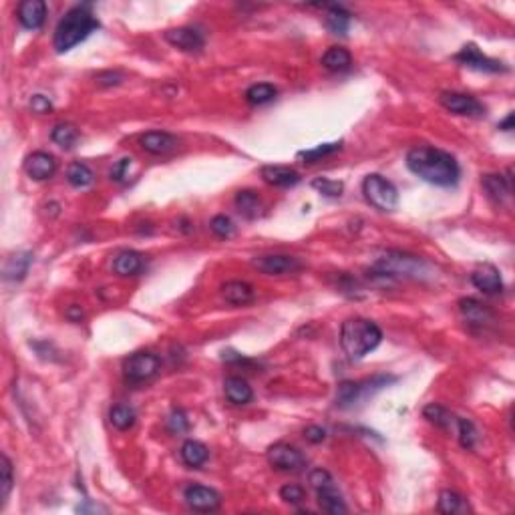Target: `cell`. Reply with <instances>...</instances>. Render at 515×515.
<instances>
[{
  "label": "cell",
  "instance_id": "6da1fadb",
  "mask_svg": "<svg viewBox=\"0 0 515 515\" xmlns=\"http://www.w3.org/2000/svg\"><path fill=\"white\" fill-rule=\"evenodd\" d=\"M407 168L427 183L439 188H451L459 181V163L457 159L433 146L413 147L407 153Z\"/></svg>",
  "mask_w": 515,
  "mask_h": 515
},
{
  "label": "cell",
  "instance_id": "7a4b0ae2",
  "mask_svg": "<svg viewBox=\"0 0 515 515\" xmlns=\"http://www.w3.org/2000/svg\"><path fill=\"white\" fill-rule=\"evenodd\" d=\"M382 330L369 318H348L340 328V347L350 360L364 359L381 345Z\"/></svg>",
  "mask_w": 515,
  "mask_h": 515
},
{
  "label": "cell",
  "instance_id": "3957f363",
  "mask_svg": "<svg viewBox=\"0 0 515 515\" xmlns=\"http://www.w3.org/2000/svg\"><path fill=\"white\" fill-rule=\"evenodd\" d=\"M101 24L95 19V14L91 12L89 4H81L75 6L58 21L55 31V45L56 53H67L73 46H77L81 41H85L91 33H95Z\"/></svg>",
  "mask_w": 515,
  "mask_h": 515
},
{
  "label": "cell",
  "instance_id": "277c9868",
  "mask_svg": "<svg viewBox=\"0 0 515 515\" xmlns=\"http://www.w3.org/2000/svg\"><path fill=\"white\" fill-rule=\"evenodd\" d=\"M372 270L387 278H423L429 274V264L423 258L403 252H389L372 264Z\"/></svg>",
  "mask_w": 515,
  "mask_h": 515
},
{
  "label": "cell",
  "instance_id": "5b68a950",
  "mask_svg": "<svg viewBox=\"0 0 515 515\" xmlns=\"http://www.w3.org/2000/svg\"><path fill=\"white\" fill-rule=\"evenodd\" d=\"M310 485L316 489L318 495V505L322 507V511L332 515L347 514V505L340 491L336 489L335 481H332V475L325 469H314L310 473Z\"/></svg>",
  "mask_w": 515,
  "mask_h": 515
},
{
  "label": "cell",
  "instance_id": "8992f818",
  "mask_svg": "<svg viewBox=\"0 0 515 515\" xmlns=\"http://www.w3.org/2000/svg\"><path fill=\"white\" fill-rule=\"evenodd\" d=\"M362 193L370 205L382 212H391L399 203V191L387 178L379 173H370L362 181Z\"/></svg>",
  "mask_w": 515,
  "mask_h": 515
},
{
  "label": "cell",
  "instance_id": "52a82bcc",
  "mask_svg": "<svg viewBox=\"0 0 515 515\" xmlns=\"http://www.w3.org/2000/svg\"><path fill=\"white\" fill-rule=\"evenodd\" d=\"M161 369V360L153 352H135L123 362V374L129 382H146Z\"/></svg>",
  "mask_w": 515,
  "mask_h": 515
},
{
  "label": "cell",
  "instance_id": "ba28073f",
  "mask_svg": "<svg viewBox=\"0 0 515 515\" xmlns=\"http://www.w3.org/2000/svg\"><path fill=\"white\" fill-rule=\"evenodd\" d=\"M392 381H394V377H374V379L364 382H340L338 391H336V404L338 407H350V404L357 403L362 394H369L370 391H379Z\"/></svg>",
  "mask_w": 515,
  "mask_h": 515
},
{
  "label": "cell",
  "instance_id": "9c48e42d",
  "mask_svg": "<svg viewBox=\"0 0 515 515\" xmlns=\"http://www.w3.org/2000/svg\"><path fill=\"white\" fill-rule=\"evenodd\" d=\"M268 461L272 467L280 471H300L306 467L302 451L286 443H276L268 449Z\"/></svg>",
  "mask_w": 515,
  "mask_h": 515
},
{
  "label": "cell",
  "instance_id": "30bf717a",
  "mask_svg": "<svg viewBox=\"0 0 515 515\" xmlns=\"http://www.w3.org/2000/svg\"><path fill=\"white\" fill-rule=\"evenodd\" d=\"M254 268L268 274V276H284V274H294L302 268V262L294 256H284V254H268V256H258L252 260Z\"/></svg>",
  "mask_w": 515,
  "mask_h": 515
},
{
  "label": "cell",
  "instance_id": "8fae6325",
  "mask_svg": "<svg viewBox=\"0 0 515 515\" xmlns=\"http://www.w3.org/2000/svg\"><path fill=\"white\" fill-rule=\"evenodd\" d=\"M455 61L461 63V65H465V67L481 71V73H505V71H507V67H505L504 63H499V61H495V58L485 56L475 45L463 46L461 53L455 55Z\"/></svg>",
  "mask_w": 515,
  "mask_h": 515
},
{
  "label": "cell",
  "instance_id": "7c38bea8",
  "mask_svg": "<svg viewBox=\"0 0 515 515\" xmlns=\"http://www.w3.org/2000/svg\"><path fill=\"white\" fill-rule=\"evenodd\" d=\"M441 105L447 111L455 113V115H467V117H481L485 113V107L477 101L475 97L465 95V93H455V91H447L439 97Z\"/></svg>",
  "mask_w": 515,
  "mask_h": 515
},
{
  "label": "cell",
  "instance_id": "4fadbf2b",
  "mask_svg": "<svg viewBox=\"0 0 515 515\" xmlns=\"http://www.w3.org/2000/svg\"><path fill=\"white\" fill-rule=\"evenodd\" d=\"M183 499L193 511H203V514L215 511L222 504L220 493L212 487H205V485H190L183 493Z\"/></svg>",
  "mask_w": 515,
  "mask_h": 515
},
{
  "label": "cell",
  "instance_id": "5bb4252c",
  "mask_svg": "<svg viewBox=\"0 0 515 515\" xmlns=\"http://www.w3.org/2000/svg\"><path fill=\"white\" fill-rule=\"evenodd\" d=\"M165 41L169 45L185 51V53H200L205 45V39L198 29L191 26H180V29H171L165 33Z\"/></svg>",
  "mask_w": 515,
  "mask_h": 515
},
{
  "label": "cell",
  "instance_id": "9a60e30c",
  "mask_svg": "<svg viewBox=\"0 0 515 515\" xmlns=\"http://www.w3.org/2000/svg\"><path fill=\"white\" fill-rule=\"evenodd\" d=\"M24 169H26L31 180L45 181L55 175L56 159L51 153H46V151H34L33 155L26 157Z\"/></svg>",
  "mask_w": 515,
  "mask_h": 515
},
{
  "label": "cell",
  "instance_id": "2e32d148",
  "mask_svg": "<svg viewBox=\"0 0 515 515\" xmlns=\"http://www.w3.org/2000/svg\"><path fill=\"white\" fill-rule=\"evenodd\" d=\"M139 146L151 155H165L178 147V137L168 131H147L139 137Z\"/></svg>",
  "mask_w": 515,
  "mask_h": 515
},
{
  "label": "cell",
  "instance_id": "e0dca14e",
  "mask_svg": "<svg viewBox=\"0 0 515 515\" xmlns=\"http://www.w3.org/2000/svg\"><path fill=\"white\" fill-rule=\"evenodd\" d=\"M46 2L43 0H24L19 6V23L29 31H36L45 24Z\"/></svg>",
  "mask_w": 515,
  "mask_h": 515
},
{
  "label": "cell",
  "instance_id": "ac0fdd59",
  "mask_svg": "<svg viewBox=\"0 0 515 515\" xmlns=\"http://www.w3.org/2000/svg\"><path fill=\"white\" fill-rule=\"evenodd\" d=\"M471 282L477 290L485 292V294H497V292L504 290V280H501L499 270L495 266H489V264L475 270L471 274Z\"/></svg>",
  "mask_w": 515,
  "mask_h": 515
},
{
  "label": "cell",
  "instance_id": "d6986e66",
  "mask_svg": "<svg viewBox=\"0 0 515 515\" xmlns=\"http://www.w3.org/2000/svg\"><path fill=\"white\" fill-rule=\"evenodd\" d=\"M459 310L463 314V318L473 326H489L495 320V316L493 312L481 304L479 300H475V298H463L459 300Z\"/></svg>",
  "mask_w": 515,
  "mask_h": 515
},
{
  "label": "cell",
  "instance_id": "ffe728a7",
  "mask_svg": "<svg viewBox=\"0 0 515 515\" xmlns=\"http://www.w3.org/2000/svg\"><path fill=\"white\" fill-rule=\"evenodd\" d=\"M262 178L266 183L276 188H292L300 181V173L286 165H266L262 168Z\"/></svg>",
  "mask_w": 515,
  "mask_h": 515
},
{
  "label": "cell",
  "instance_id": "44dd1931",
  "mask_svg": "<svg viewBox=\"0 0 515 515\" xmlns=\"http://www.w3.org/2000/svg\"><path fill=\"white\" fill-rule=\"evenodd\" d=\"M483 188L487 191V195L495 203H505L511 198V178H504L499 173H489L483 178Z\"/></svg>",
  "mask_w": 515,
  "mask_h": 515
},
{
  "label": "cell",
  "instance_id": "7402d4cb",
  "mask_svg": "<svg viewBox=\"0 0 515 515\" xmlns=\"http://www.w3.org/2000/svg\"><path fill=\"white\" fill-rule=\"evenodd\" d=\"M222 296L225 302L235 304V306H244V304L254 300V288L242 280H230L222 286Z\"/></svg>",
  "mask_w": 515,
  "mask_h": 515
},
{
  "label": "cell",
  "instance_id": "603a6c76",
  "mask_svg": "<svg viewBox=\"0 0 515 515\" xmlns=\"http://www.w3.org/2000/svg\"><path fill=\"white\" fill-rule=\"evenodd\" d=\"M224 392L225 399L234 404H248L252 403V399H254L252 387H250L248 381H244L242 377H230V379H225Z\"/></svg>",
  "mask_w": 515,
  "mask_h": 515
},
{
  "label": "cell",
  "instance_id": "cb8c5ba5",
  "mask_svg": "<svg viewBox=\"0 0 515 515\" xmlns=\"http://www.w3.org/2000/svg\"><path fill=\"white\" fill-rule=\"evenodd\" d=\"M143 268V256L133 250H125L121 254H117L113 262V270L117 276H135Z\"/></svg>",
  "mask_w": 515,
  "mask_h": 515
},
{
  "label": "cell",
  "instance_id": "d4e9b609",
  "mask_svg": "<svg viewBox=\"0 0 515 515\" xmlns=\"http://www.w3.org/2000/svg\"><path fill=\"white\" fill-rule=\"evenodd\" d=\"M180 455L181 461H183L188 467L200 469L203 463L208 461V457H210V451H208V447H205L203 443L190 439V441H185V443L181 445Z\"/></svg>",
  "mask_w": 515,
  "mask_h": 515
},
{
  "label": "cell",
  "instance_id": "484cf974",
  "mask_svg": "<svg viewBox=\"0 0 515 515\" xmlns=\"http://www.w3.org/2000/svg\"><path fill=\"white\" fill-rule=\"evenodd\" d=\"M33 264V254L31 252H16L4 264V278L6 280H23L26 272Z\"/></svg>",
  "mask_w": 515,
  "mask_h": 515
},
{
  "label": "cell",
  "instance_id": "4316f807",
  "mask_svg": "<svg viewBox=\"0 0 515 515\" xmlns=\"http://www.w3.org/2000/svg\"><path fill=\"white\" fill-rule=\"evenodd\" d=\"M423 414H425V419L429 423H433L435 427H441V429H445V431H453L455 423H457V417L451 413L449 409H445L443 404H427L425 409H423Z\"/></svg>",
  "mask_w": 515,
  "mask_h": 515
},
{
  "label": "cell",
  "instance_id": "83f0119b",
  "mask_svg": "<svg viewBox=\"0 0 515 515\" xmlns=\"http://www.w3.org/2000/svg\"><path fill=\"white\" fill-rule=\"evenodd\" d=\"M322 65L332 73H342L352 67V56L342 46H330L322 55Z\"/></svg>",
  "mask_w": 515,
  "mask_h": 515
},
{
  "label": "cell",
  "instance_id": "f1b7e54d",
  "mask_svg": "<svg viewBox=\"0 0 515 515\" xmlns=\"http://www.w3.org/2000/svg\"><path fill=\"white\" fill-rule=\"evenodd\" d=\"M235 208H238V212L242 213L244 218L254 220V218H258L260 210H262V200H260V195H258L256 191H238V193H235Z\"/></svg>",
  "mask_w": 515,
  "mask_h": 515
},
{
  "label": "cell",
  "instance_id": "f546056e",
  "mask_svg": "<svg viewBox=\"0 0 515 515\" xmlns=\"http://www.w3.org/2000/svg\"><path fill=\"white\" fill-rule=\"evenodd\" d=\"M326 9V26L332 31L335 34H340L345 36L350 26V12L345 11L342 6H325Z\"/></svg>",
  "mask_w": 515,
  "mask_h": 515
},
{
  "label": "cell",
  "instance_id": "4dcf8cb0",
  "mask_svg": "<svg viewBox=\"0 0 515 515\" xmlns=\"http://www.w3.org/2000/svg\"><path fill=\"white\" fill-rule=\"evenodd\" d=\"M67 181L73 188L83 190V188H89L91 183L95 181V173H93V169H91L87 163L75 161V163H71L67 169Z\"/></svg>",
  "mask_w": 515,
  "mask_h": 515
},
{
  "label": "cell",
  "instance_id": "1f68e13d",
  "mask_svg": "<svg viewBox=\"0 0 515 515\" xmlns=\"http://www.w3.org/2000/svg\"><path fill=\"white\" fill-rule=\"evenodd\" d=\"M437 509L445 515H455V514H461V511H467L469 507H467L465 499L461 497L459 493L451 491V489H445V491L439 493Z\"/></svg>",
  "mask_w": 515,
  "mask_h": 515
},
{
  "label": "cell",
  "instance_id": "d6a6232c",
  "mask_svg": "<svg viewBox=\"0 0 515 515\" xmlns=\"http://www.w3.org/2000/svg\"><path fill=\"white\" fill-rule=\"evenodd\" d=\"M276 87L270 85V83H256L252 85L250 89L246 91V101L250 105H264V103H270L274 97H276Z\"/></svg>",
  "mask_w": 515,
  "mask_h": 515
},
{
  "label": "cell",
  "instance_id": "836d02e7",
  "mask_svg": "<svg viewBox=\"0 0 515 515\" xmlns=\"http://www.w3.org/2000/svg\"><path fill=\"white\" fill-rule=\"evenodd\" d=\"M51 139H53L58 147L71 149V147H75V143H77L78 139L77 127L71 123L56 125L55 129H53V133H51Z\"/></svg>",
  "mask_w": 515,
  "mask_h": 515
},
{
  "label": "cell",
  "instance_id": "e575fe53",
  "mask_svg": "<svg viewBox=\"0 0 515 515\" xmlns=\"http://www.w3.org/2000/svg\"><path fill=\"white\" fill-rule=\"evenodd\" d=\"M135 411L131 407H125V404H117V407H113L111 413H109V421H111V425L115 429H119V431H127V429H131L135 425Z\"/></svg>",
  "mask_w": 515,
  "mask_h": 515
},
{
  "label": "cell",
  "instance_id": "d590c367",
  "mask_svg": "<svg viewBox=\"0 0 515 515\" xmlns=\"http://www.w3.org/2000/svg\"><path fill=\"white\" fill-rule=\"evenodd\" d=\"M457 437H459V443L463 449H473L477 445V439H479V433L475 425L471 423L469 419H463V417H457Z\"/></svg>",
  "mask_w": 515,
  "mask_h": 515
},
{
  "label": "cell",
  "instance_id": "8d00e7d4",
  "mask_svg": "<svg viewBox=\"0 0 515 515\" xmlns=\"http://www.w3.org/2000/svg\"><path fill=\"white\" fill-rule=\"evenodd\" d=\"M340 147H342L340 141H338V143H325V146L314 147V149H308V151H300L298 159H304V163H314V161H318L320 157L332 155Z\"/></svg>",
  "mask_w": 515,
  "mask_h": 515
},
{
  "label": "cell",
  "instance_id": "74e56055",
  "mask_svg": "<svg viewBox=\"0 0 515 515\" xmlns=\"http://www.w3.org/2000/svg\"><path fill=\"white\" fill-rule=\"evenodd\" d=\"M312 188L320 191V193L326 195V198H340L342 191H345L342 181L328 180V178H316V180L312 181Z\"/></svg>",
  "mask_w": 515,
  "mask_h": 515
},
{
  "label": "cell",
  "instance_id": "f35d334b",
  "mask_svg": "<svg viewBox=\"0 0 515 515\" xmlns=\"http://www.w3.org/2000/svg\"><path fill=\"white\" fill-rule=\"evenodd\" d=\"M0 473H2V483H0V495H2V505L6 504V497L11 495L12 483H14V477H12V463L6 455H2L0 459Z\"/></svg>",
  "mask_w": 515,
  "mask_h": 515
},
{
  "label": "cell",
  "instance_id": "ab89813d",
  "mask_svg": "<svg viewBox=\"0 0 515 515\" xmlns=\"http://www.w3.org/2000/svg\"><path fill=\"white\" fill-rule=\"evenodd\" d=\"M210 228H212V232L218 235V238H232L235 232L234 222H232L228 215H224V213H220V215L212 218Z\"/></svg>",
  "mask_w": 515,
  "mask_h": 515
},
{
  "label": "cell",
  "instance_id": "60d3db41",
  "mask_svg": "<svg viewBox=\"0 0 515 515\" xmlns=\"http://www.w3.org/2000/svg\"><path fill=\"white\" fill-rule=\"evenodd\" d=\"M304 497H306V493L300 485H294V483H288V485H284L280 489V499L282 501H286V504L290 505H298L302 504Z\"/></svg>",
  "mask_w": 515,
  "mask_h": 515
},
{
  "label": "cell",
  "instance_id": "b9f144b4",
  "mask_svg": "<svg viewBox=\"0 0 515 515\" xmlns=\"http://www.w3.org/2000/svg\"><path fill=\"white\" fill-rule=\"evenodd\" d=\"M131 165H133V159H131V157L119 159L111 168V180L117 181V183H123V181L129 180V169H131Z\"/></svg>",
  "mask_w": 515,
  "mask_h": 515
},
{
  "label": "cell",
  "instance_id": "7bdbcfd3",
  "mask_svg": "<svg viewBox=\"0 0 515 515\" xmlns=\"http://www.w3.org/2000/svg\"><path fill=\"white\" fill-rule=\"evenodd\" d=\"M168 423L169 429H171L173 433H183V431L190 429V421H188V417H185V413H183L181 409H173V411H171Z\"/></svg>",
  "mask_w": 515,
  "mask_h": 515
},
{
  "label": "cell",
  "instance_id": "ee69618b",
  "mask_svg": "<svg viewBox=\"0 0 515 515\" xmlns=\"http://www.w3.org/2000/svg\"><path fill=\"white\" fill-rule=\"evenodd\" d=\"M123 81L125 75L119 71H107V73L97 75V85H101V87H115V85H121Z\"/></svg>",
  "mask_w": 515,
  "mask_h": 515
},
{
  "label": "cell",
  "instance_id": "f6af8a7d",
  "mask_svg": "<svg viewBox=\"0 0 515 515\" xmlns=\"http://www.w3.org/2000/svg\"><path fill=\"white\" fill-rule=\"evenodd\" d=\"M31 109L34 113L46 115V113L53 111V103L49 101V97H45V95H33L31 97Z\"/></svg>",
  "mask_w": 515,
  "mask_h": 515
},
{
  "label": "cell",
  "instance_id": "bcb514c9",
  "mask_svg": "<svg viewBox=\"0 0 515 515\" xmlns=\"http://www.w3.org/2000/svg\"><path fill=\"white\" fill-rule=\"evenodd\" d=\"M304 437H306V441H310L314 445H318V443H322L326 439V429H322V427L318 425L306 427V429H304Z\"/></svg>",
  "mask_w": 515,
  "mask_h": 515
},
{
  "label": "cell",
  "instance_id": "7dc6e473",
  "mask_svg": "<svg viewBox=\"0 0 515 515\" xmlns=\"http://www.w3.org/2000/svg\"><path fill=\"white\" fill-rule=\"evenodd\" d=\"M67 316L71 318V320H81L83 318V310H81V306H73V308H68L67 310Z\"/></svg>",
  "mask_w": 515,
  "mask_h": 515
},
{
  "label": "cell",
  "instance_id": "c3c4849f",
  "mask_svg": "<svg viewBox=\"0 0 515 515\" xmlns=\"http://www.w3.org/2000/svg\"><path fill=\"white\" fill-rule=\"evenodd\" d=\"M499 129H501V131H511V129H514V113H509V115L505 117V121L499 123Z\"/></svg>",
  "mask_w": 515,
  "mask_h": 515
}]
</instances>
